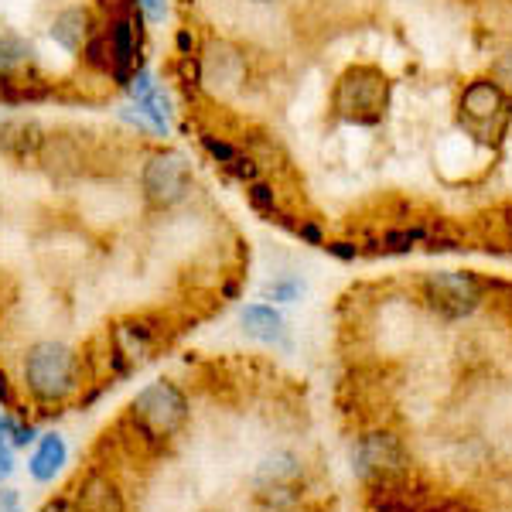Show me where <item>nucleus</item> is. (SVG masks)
<instances>
[{"mask_svg":"<svg viewBox=\"0 0 512 512\" xmlns=\"http://www.w3.org/2000/svg\"><path fill=\"white\" fill-rule=\"evenodd\" d=\"M21 386L31 396V403L52 414L55 407H65L72 396H79L82 383V355L65 342L45 338L24 352L21 362ZM59 414V410H55Z\"/></svg>","mask_w":512,"mask_h":512,"instance_id":"obj_1","label":"nucleus"},{"mask_svg":"<svg viewBox=\"0 0 512 512\" xmlns=\"http://www.w3.org/2000/svg\"><path fill=\"white\" fill-rule=\"evenodd\" d=\"M130 427L140 434V441L151 448V454H161L168 448V441L185 431L188 420H192V403H188L185 390L171 379H154L144 390L130 400L127 410Z\"/></svg>","mask_w":512,"mask_h":512,"instance_id":"obj_2","label":"nucleus"},{"mask_svg":"<svg viewBox=\"0 0 512 512\" xmlns=\"http://www.w3.org/2000/svg\"><path fill=\"white\" fill-rule=\"evenodd\" d=\"M195 188L192 161L181 151H158L144 161L140 168V195L151 209L168 212L185 202Z\"/></svg>","mask_w":512,"mask_h":512,"instance_id":"obj_3","label":"nucleus"},{"mask_svg":"<svg viewBox=\"0 0 512 512\" xmlns=\"http://www.w3.org/2000/svg\"><path fill=\"white\" fill-rule=\"evenodd\" d=\"M386 96H390V86H386V76L373 65H355L342 76L335 89V106L342 117H349L355 123H376L383 117Z\"/></svg>","mask_w":512,"mask_h":512,"instance_id":"obj_4","label":"nucleus"},{"mask_svg":"<svg viewBox=\"0 0 512 512\" xmlns=\"http://www.w3.org/2000/svg\"><path fill=\"white\" fill-rule=\"evenodd\" d=\"M355 472L366 478V482L410 472L407 448H403L400 437L390 431H376V434L359 437V444H355Z\"/></svg>","mask_w":512,"mask_h":512,"instance_id":"obj_5","label":"nucleus"},{"mask_svg":"<svg viewBox=\"0 0 512 512\" xmlns=\"http://www.w3.org/2000/svg\"><path fill=\"white\" fill-rule=\"evenodd\" d=\"M76 512H130L120 478L103 465H89L69 492Z\"/></svg>","mask_w":512,"mask_h":512,"instance_id":"obj_6","label":"nucleus"},{"mask_svg":"<svg viewBox=\"0 0 512 512\" xmlns=\"http://www.w3.org/2000/svg\"><path fill=\"white\" fill-rule=\"evenodd\" d=\"M198 82L216 96H233L246 82V55L229 41H212L198 59Z\"/></svg>","mask_w":512,"mask_h":512,"instance_id":"obj_7","label":"nucleus"},{"mask_svg":"<svg viewBox=\"0 0 512 512\" xmlns=\"http://www.w3.org/2000/svg\"><path fill=\"white\" fill-rule=\"evenodd\" d=\"M427 297L444 318H465L472 315L482 301L478 284L468 274H431L427 277Z\"/></svg>","mask_w":512,"mask_h":512,"instance_id":"obj_8","label":"nucleus"},{"mask_svg":"<svg viewBox=\"0 0 512 512\" xmlns=\"http://www.w3.org/2000/svg\"><path fill=\"white\" fill-rule=\"evenodd\" d=\"M424 506L427 492L410 485V472L369 482V512H424Z\"/></svg>","mask_w":512,"mask_h":512,"instance_id":"obj_9","label":"nucleus"},{"mask_svg":"<svg viewBox=\"0 0 512 512\" xmlns=\"http://www.w3.org/2000/svg\"><path fill=\"white\" fill-rule=\"evenodd\" d=\"M93 31H96L93 14H89V7H79V4L62 7V11L52 18V24H48V35H52V41L69 55H79Z\"/></svg>","mask_w":512,"mask_h":512,"instance_id":"obj_10","label":"nucleus"},{"mask_svg":"<svg viewBox=\"0 0 512 512\" xmlns=\"http://www.w3.org/2000/svg\"><path fill=\"white\" fill-rule=\"evenodd\" d=\"M69 465V444L62 434L48 431L35 441V454L28 458V472L38 485H52L62 475V468Z\"/></svg>","mask_w":512,"mask_h":512,"instance_id":"obj_11","label":"nucleus"},{"mask_svg":"<svg viewBox=\"0 0 512 512\" xmlns=\"http://www.w3.org/2000/svg\"><path fill=\"white\" fill-rule=\"evenodd\" d=\"M461 110H465L468 120L489 123L495 117H502V110H506V96H502V89L495 86V82L478 79L465 89V96H461Z\"/></svg>","mask_w":512,"mask_h":512,"instance_id":"obj_12","label":"nucleus"},{"mask_svg":"<svg viewBox=\"0 0 512 512\" xmlns=\"http://www.w3.org/2000/svg\"><path fill=\"white\" fill-rule=\"evenodd\" d=\"M243 328H246V335L260 338V342H267V345L284 342V332H287L284 318H280V311L274 304H246Z\"/></svg>","mask_w":512,"mask_h":512,"instance_id":"obj_13","label":"nucleus"},{"mask_svg":"<svg viewBox=\"0 0 512 512\" xmlns=\"http://www.w3.org/2000/svg\"><path fill=\"white\" fill-rule=\"evenodd\" d=\"M301 475H304V468L294 454H274V458H267L256 468V485H260V489H270V485H294Z\"/></svg>","mask_w":512,"mask_h":512,"instance_id":"obj_14","label":"nucleus"},{"mask_svg":"<svg viewBox=\"0 0 512 512\" xmlns=\"http://www.w3.org/2000/svg\"><path fill=\"white\" fill-rule=\"evenodd\" d=\"M31 62H35V48H31V41L14 35V31H4V35H0V76L31 69Z\"/></svg>","mask_w":512,"mask_h":512,"instance_id":"obj_15","label":"nucleus"},{"mask_svg":"<svg viewBox=\"0 0 512 512\" xmlns=\"http://www.w3.org/2000/svg\"><path fill=\"white\" fill-rule=\"evenodd\" d=\"M82 65H86L89 72H110V41H106V28H96L89 41L82 45Z\"/></svg>","mask_w":512,"mask_h":512,"instance_id":"obj_16","label":"nucleus"},{"mask_svg":"<svg viewBox=\"0 0 512 512\" xmlns=\"http://www.w3.org/2000/svg\"><path fill=\"white\" fill-rule=\"evenodd\" d=\"M7 441H11L14 444V451H18V448H31V444H35L38 441V427L35 424H31V420L28 417H18V414H7Z\"/></svg>","mask_w":512,"mask_h":512,"instance_id":"obj_17","label":"nucleus"},{"mask_svg":"<svg viewBox=\"0 0 512 512\" xmlns=\"http://www.w3.org/2000/svg\"><path fill=\"white\" fill-rule=\"evenodd\" d=\"M427 239V229H400V233H386L383 236V250H390V253H400V250H410L414 243H424Z\"/></svg>","mask_w":512,"mask_h":512,"instance_id":"obj_18","label":"nucleus"},{"mask_svg":"<svg viewBox=\"0 0 512 512\" xmlns=\"http://www.w3.org/2000/svg\"><path fill=\"white\" fill-rule=\"evenodd\" d=\"M202 147L209 151V158H212V161L222 164V168H226V164L239 154L226 137H216V134H202Z\"/></svg>","mask_w":512,"mask_h":512,"instance_id":"obj_19","label":"nucleus"},{"mask_svg":"<svg viewBox=\"0 0 512 512\" xmlns=\"http://www.w3.org/2000/svg\"><path fill=\"white\" fill-rule=\"evenodd\" d=\"M304 291V284L301 280H270V284H263V297L267 301H294L297 294Z\"/></svg>","mask_w":512,"mask_h":512,"instance_id":"obj_20","label":"nucleus"},{"mask_svg":"<svg viewBox=\"0 0 512 512\" xmlns=\"http://www.w3.org/2000/svg\"><path fill=\"white\" fill-rule=\"evenodd\" d=\"M250 202L260 212H267V216H274L277 212V192L270 185H263V181H250Z\"/></svg>","mask_w":512,"mask_h":512,"instance_id":"obj_21","label":"nucleus"},{"mask_svg":"<svg viewBox=\"0 0 512 512\" xmlns=\"http://www.w3.org/2000/svg\"><path fill=\"white\" fill-rule=\"evenodd\" d=\"M492 79H495V86L502 89V96H512V48H509V52H502L499 59H495Z\"/></svg>","mask_w":512,"mask_h":512,"instance_id":"obj_22","label":"nucleus"},{"mask_svg":"<svg viewBox=\"0 0 512 512\" xmlns=\"http://www.w3.org/2000/svg\"><path fill=\"white\" fill-rule=\"evenodd\" d=\"M424 512H475V506L465 499H458V495H441L437 502H427Z\"/></svg>","mask_w":512,"mask_h":512,"instance_id":"obj_23","label":"nucleus"},{"mask_svg":"<svg viewBox=\"0 0 512 512\" xmlns=\"http://www.w3.org/2000/svg\"><path fill=\"white\" fill-rule=\"evenodd\" d=\"M134 4L144 14V21L151 24H164V18H168V0H134Z\"/></svg>","mask_w":512,"mask_h":512,"instance_id":"obj_24","label":"nucleus"},{"mask_svg":"<svg viewBox=\"0 0 512 512\" xmlns=\"http://www.w3.org/2000/svg\"><path fill=\"white\" fill-rule=\"evenodd\" d=\"M0 407L4 410H11V414H18L21 417V396H18V390L11 386V379H7V373L0 369Z\"/></svg>","mask_w":512,"mask_h":512,"instance_id":"obj_25","label":"nucleus"},{"mask_svg":"<svg viewBox=\"0 0 512 512\" xmlns=\"http://www.w3.org/2000/svg\"><path fill=\"white\" fill-rule=\"evenodd\" d=\"M11 475H14V444L0 434V485H4Z\"/></svg>","mask_w":512,"mask_h":512,"instance_id":"obj_26","label":"nucleus"},{"mask_svg":"<svg viewBox=\"0 0 512 512\" xmlns=\"http://www.w3.org/2000/svg\"><path fill=\"white\" fill-rule=\"evenodd\" d=\"M38 512H76V506H72L69 495H55V499H48Z\"/></svg>","mask_w":512,"mask_h":512,"instance_id":"obj_27","label":"nucleus"},{"mask_svg":"<svg viewBox=\"0 0 512 512\" xmlns=\"http://www.w3.org/2000/svg\"><path fill=\"white\" fill-rule=\"evenodd\" d=\"M325 250L335 253V256H342V260H355V256H359V250H355V246H349V243H328Z\"/></svg>","mask_w":512,"mask_h":512,"instance_id":"obj_28","label":"nucleus"},{"mask_svg":"<svg viewBox=\"0 0 512 512\" xmlns=\"http://www.w3.org/2000/svg\"><path fill=\"white\" fill-rule=\"evenodd\" d=\"M192 35H188V31H178V48H181V55H192Z\"/></svg>","mask_w":512,"mask_h":512,"instance_id":"obj_29","label":"nucleus"},{"mask_svg":"<svg viewBox=\"0 0 512 512\" xmlns=\"http://www.w3.org/2000/svg\"><path fill=\"white\" fill-rule=\"evenodd\" d=\"M7 414H11V410H4V407H0V434L7 431ZM4 437H7V434H4Z\"/></svg>","mask_w":512,"mask_h":512,"instance_id":"obj_30","label":"nucleus"},{"mask_svg":"<svg viewBox=\"0 0 512 512\" xmlns=\"http://www.w3.org/2000/svg\"><path fill=\"white\" fill-rule=\"evenodd\" d=\"M250 4H274V0H250Z\"/></svg>","mask_w":512,"mask_h":512,"instance_id":"obj_31","label":"nucleus"}]
</instances>
